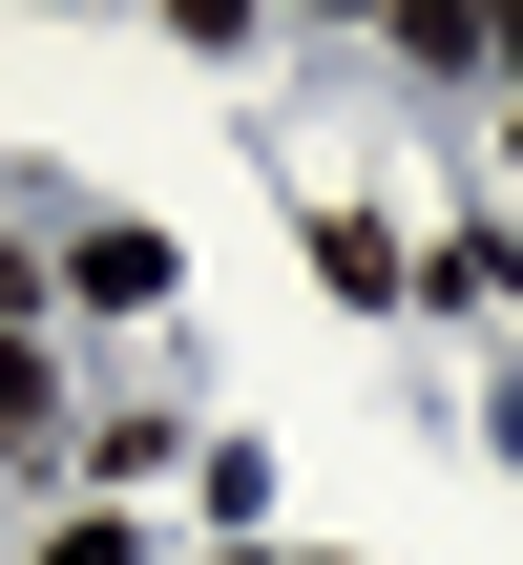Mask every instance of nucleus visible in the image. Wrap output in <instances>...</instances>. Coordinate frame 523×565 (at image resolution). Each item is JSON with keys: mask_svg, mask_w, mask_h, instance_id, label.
Here are the masks:
<instances>
[{"mask_svg": "<svg viewBox=\"0 0 523 565\" xmlns=\"http://www.w3.org/2000/svg\"><path fill=\"white\" fill-rule=\"evenodd\" d=\"M84 315H168V231H84Z\"/></svg>", "mask_w": 523, "mask_h": 565, "instance_id": "obj_1", "label": "nucleus"}, {"mask_svg": "<svg viewBox=\"0 0 523 565\" xmlns=\"http://www.w3.org/2000/svg\"><path fill=\"white\" fill-rule=\"evenodd\" d=\"M314 273H335V294L377 315V294H398V231H377V210H314Z\"/></svg>", "mask_w": 523, "mask_h": 565, "instance_id": "obj_2", "label": "nucleus"}, {"mask_svg": "<svg viewBox=\"0 0 523 565\" xmlns=\"http://www.w3.org/2000/svg\"><path fill=\"white\" fill-rule=\"evenodd\" d=\"M42 565H126V524H105V503H84V524H63V545H42Z\"/></svg>", "mask_w": 523, "mask_h": 565, "instance_id": "obj_3", "label": "nucleus"}]
</instances>
